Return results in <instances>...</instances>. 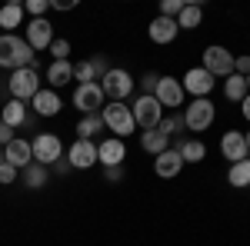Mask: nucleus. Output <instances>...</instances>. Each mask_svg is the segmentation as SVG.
I'll use <instances>...</instances> for the list:
<instances>
[{
    "label": "nucleus",
    "instance_id": "nucleus-1",
    "mask_svg": "<svg viewBox=\"0 0 250 246\" xmlns=\"http://www.w3.org/2000/svg\"><path fill=\"white\" fill-rule=\"evenodd\" d=\"M34 50L27 47V40L17 34H0V67L3 70H23V67H34Z\"/></svg>",
    "mask_w": 250,
    "mask_h": 246
},
{
    "label": "nucleus",
    "instance_id": "nucleus-2",
    "mask_svg": "<svg viewBox=\"0 0 250 246\" xmlns=\"http://www.w3.org/2000/svg\"><path fill=\"white\" fill-rule=\"evenodd\" d=\"M7 90H10V100L30 103V100L40 94V74H37V67L14 70V74H10V80H7Z\"/></svg>",
    "mask_w": 250,
    "mask_h": 246
},
{
    "label": "nucleus",
    "instance_id": "nucleus-3",
    "mask_svg": "<svg viewBox=\"0 0 250 246\" xmlns=\"http://www.w3.org/2000/svg\"><path fill=\"white\" fill-rule=\"evenodd\" d=\"M134 76L127 74L124 67H110L107 76L100 80V90H104V100H110V103H124L127 96L134 94Z\"/></svg>",
    "mask_w": 250,
    "mask_h": 246
},
{
    "label": "nucleus",
    "instance_id": "nucleus-4",
    "mask_svg": "<svg viewBox=\"0 0 250 246\" xmlns=\"http://www.w3.org/2000/svg\"><path fill=\"white\" fill-rule=\"evenodd\" d=\"M100 116H104V127L114 133L117 140H127L130 133H134V114H130V107L127 103H107L104 110H100Z\"/></svg>",
    "mask_w": 250,
    "mask_h": 246
},
{
    "label": "nucleus",
    "instance_id": "nucleus-5",
    "mask_svg": "<svg viewBox=\"0 0 250 246\" xmlns=\"http://www.w3.org/2000/svg\"><path fill=\"white\" fill-rule=\"evenodd\" d=\"M130 114H134V123L140 130H154L164 120V107H160V100L154 94H140L134 100V107H130Z\"/></svg>",
    "mask_w": 250,
    "mask_h": 246
},
{
    "label": "nucleus",
    "instance_id": "nucleus-6",
    "mask_svg": "<svg viewBox=\"0 0 250 246\" xmlns=\"http://www.w3.org/2000/svg\"><path fill=\"white\" fill-rule=\"evenodd\" d=\"M213 120H217V107H213V100H190L187 103V114H184V123H187V130L190 133H204L213 127Z\"/></svg>",
    "mask_w": 250,
    "mask_h": 246
},
{
    "label": "nucleus",
    "instance_id": "nucleus-7",
    "mask_svg": "<svg viewBox=\"0 0 250 246\" xmlns=\"http://www.w3.org/2000/svg\"><path fill=\"white\" fill-rule=\"evenodd\" d=\"M30 150H34V163L40 167H54L57 160H63V143L57 133H37L30 140Z\"/></svg>",
    "mask_w": 250,
    "mask_h": 246
},
{
    "label": "nucleus",
    "instance_id": "nucleus-8",
    "mask_svg": "<svg viewBox=\"0 0 250 246\" xmlns=\"http://www.w3.org/2000/svg\"><path fill=\"white\" fill-rule=\"evenodd\" d=\"M207 74L217 80V76H230L233 74V54L227 47H220V43H210L207 50H204V63H200Z\"/></svg>",
    "mask_w": 250,
    "mask_h": 246
},
{
    "label": "nucleus",
    "instance_id": "nucleus-9",
    "mask_svg": "<svg viewBox=\"0 0 250 246\" xmlns=\"http://www.w3.org/2000/svg\"><path fill=\"white\" fill-rule=\"evenodd\" d=\"M104 90H100V83H77L74 87V107L83 114H100L104 110Z\"/></svg>",
    "mask_w": 250,
    "mask_h": 246
},
{
    "label": "nucleus",
    "instance_id": "nucleus-10",
    "mask_svg": "<svg viewBox=\"0 0 250 246\" xmlns=\"http://www.w3.org/2000/svg\"><path fill=\"white\" fill-rule=\"evenodd\" d=\"M180 87H184V94H190L193 100H204V96L213 90V76L204 70V67H190L187 74L180 76Z\"/></svg>",
    "mask_w": 250,
    "mask_h": 246
},
{
    "label": "nucleus",
    "instance_id": "nucleus-11",
    "mask_svg": "<svg viewBox=\"0 0 250 246\" xmlns=\"http://www.w3.org/2000/svg\"><path fill=\"white\" fill-rule=\"evenodd\" d=\"M67 163H70V170L97 167V140H74L70 150H67Z\"/></svg>",
    "mask_w": 250,
    "mask_h": 246
},
{
    "label": "nucleus",
    "instance_id": "nucleus-12",
    "mask_svg": "<svg viewBox=\"0 0 250 246\" xmlns=\"http://www.w3.org/2000/svg\"><path fill=\"white\" fill-rule=\"evenodd\" d=\"M27 47L34 50V54H40V50H50V43H54V23L47 17H40V20H30L27 23Z\"/></svg>",
    "mask_w": 250,
    "mask_h": 246
},
{
    "label": "nucleus",
    "instance_id": "nucleus-13",
    "mask_svg": "<svg viewBox=\"0 0 250 246\" xmlns=\"http://www.w3.org/2000/svg\"><path fill=\"white\" fill-rule=\"evenodd\" d=\"M154 96L160 100V107H170V110L184 107V100H187V94H184V87H180L177 76H160V80H157Z\"/></svg>",
    "mask_w": 250,
    "mask_h": 246
},
{
    "label": "nucleus",
    "instance_id": "nucleus-14",
    "mask_svg": "<svg viewBox=\"0 0 250 246\" xmlns=\"http://www.w3.org/2000/svg\"><path fill=\"white\" fill-rule=\"evenodd\" d=\"M124 160H127V147H124V140H100L97 143V163L104 167V170H110V167H124Z\"/></svg>",
    "mask_w": 250,
    "mask_h": 246
},
{
    "label": "nucleus",
    "instance_id": "nucleus-15",
    "mask_svg": "<svg viewBox=\"0 0 250 246\" xmlns=\"http://www.w3.org/2000/svg\"><path fill=\"white\" fill-rule=\"evenodd\" d=\"M3 160L10 163V167H17V170H27L30 163H34V150H30V140H23V136H14L7 147H3Z\"/></svg>",
    "mask_w": 250,
    "mask_h": 246
},
{
    "label": "nucleus",
    "instance_id": "nucleus-16",
    "mask_svg": "<svg viewBox=\"0 0 250 246\" xmlns=\"http://www.w3.org/2000/svg\"><path fill=\"white\" fill-rule=\"evenodd\" d=\"M220 153H224V160H230V163H240V160H247L250 150H247V140H244V133L240 130H227L220 136Z\"/></svg>",
    "mask_w": 250,
    "mask_h": 246
},
{
    "label": "nucleus",
    "instance_id": "nucleus-17",
    "mask_svg": "<svg viewBox=\"0 0 250 246\" xmlns=\"http://www.w3.org/2000/svg\"><path fill=\"white\" fill-rule=\"evenodd\" d=\"M177 34H180L177 20H170V17H160V14H157V17L150 20V27H147V37L154 40V43H160V47L173 43V40H177Z\"/></svg>",
    "mask_w": 250,
    "mask_h": 246
},
{
    "label": "nucleus",
    "instance_id": "nucleus-18",
    "mask_svg": "<svg viewBox=\"0 0 250 246\" xmlns=\"http://www.w3.org/2000/svg\"><path fill=\"white\" fill-rule=\"evenodd\" d=\"M30 107H34V114H37V116H57L60 110H63V100L57 96V90L40 87V94L30 100Z\"/></svg>",
    "mask_w": 250,
    "mask_h": 246
},
{
    "label": "nucleus",
    "instance_id": "nucleus-19",
    "mask_svg": "<svg viewBox=\"0 0 250 246\" xmlns=\"http://www.w3.org/2000/svg\"><path fill=\"white\" fill-rule=\"evenodd\" d=\"M180 170H184V160H180V153L173 147L164 150L160 156H154V173L160 180H173V176H180Z\"/></svg>",
    "mask_w": 250,
    "mask_h": 246
},
{
    "label": "nucleus",
    "instance_id": "nucleus-20",
    "mask_svg": "<svg viewBox=\"0 0 250 246\" xmlns=\"http://www.w3.org/2000/svg\"><path fill=\"white\" fill-rule=\"evenodd\" d=\"M47 83H50V90H60V87H67V83H74V63H70V60H50V67H47Z\"/></svg>",
    "mask_w": 250,
    "mask_h": 246
},
{
    "label": "nucleus",
    "instance_id": "nucleus-21",
    "mask_svg": "<svg viewBox=\"0 0 250 246\" xmlns=\"http://www.w3.org/2000/svg\"><path fill=\"white\" fill-rule=\"evenodd\" d=\"M0 123H7L10 130H17L27 123V103H20V100H7L3 107H0Z\"/></svg>",
    "mask_w": 250,
    "mask_h": 246
},
{
    "label": "nucleus",
    "instance_id": "nucleus-22",
    "mask_svg": "<svg viewBox=\"0 0 250 246\" xmlns=\"http://www.w3.org/2000/svg\"><path fill=\"white\" fill-rule=\"evenodd\" d=\"M140 147H144V153H150V156H160L164 150H170V136L160 133L157 127L154 130H144L140 133Z\"/></svg>",
    "mask_w": 250,
    "mask_h": 246
},
{
    "label": "nucleus",
    "instance_id": "nucleus-23",
    "mask_svg": "<svg viewBox=\"0 0 250 246\" xmlns=\"http://www.w3.org/2000/svg\"><path fill=\"white\" fill-rule=\"evenodd\" d=\"M20 23H23V3H20V0L3 3V7H0V27H3V34H14Z\"/></svg>",
    "mask_w": 250,
    "mask_h": 246
},
{
    "label": "nucleus",
    "instance_id": "nucleus-24",
    "mask_svg": "<svg viewBox=\"0 0 250 246\" xmlns=\"http://www.w3.org/2000/svg\"><path fill=\"white\" fill-rule=\"evenodd\" d=\"M173 150L180 153L184 163H200V160L207 156V143H204V140H180Z\"/></svg>",
    "mask_w": 250,
    "mask_h": 246
},
{
    "label": "nucleus",
    "instance_id": "nucleus-25",
    "mask_svg": "<svg viewBox=\"0 0 250 246\" xmlns=\"http://www.w3.org/2000/svg\"><path fill=\"white\" fill-rule=\"evenodd\" d=\"M107 127H104V116L100 114H83L77 120V140H94L97 133H104Z\"/></svg>",
    "mask_w": 250,
    "mask_h": 246
},
{
    "label": "nucleus",
    "instance_id": "nucleus-26",
    "mask_svg": "<svg viewBox=\"0 0 250 246\" xmlns=\"http://www.w3.org/2000/svg\"><path fill=\"white\" fill-rule=\"evenodd\" d=\"M247 76H240V74H230V76H224V96L230 100V103H244V96H247Z\"/></svg>",
    "mask_w": 250,
    "mask_h": 246
},
{
    "label": "nucleus",
    "instance_id": "nucleus-27",
    "mask_svg": "<svg viewBox=\"0 0 250 246\" xmlns=\"http://www.w3.org/2000/svg\"><path fill=\"white\" fill-rule=\"evenodd\" d=\"M204 23V7L200 3H184V10L177 14V27L180 30H197Z\"/></svg>",
    "mask_w": 250,
    "mask_h": 246
},
{
    "label": "nucleus",
    "instance_id": "nucleus-28",
    "mask_svg": "<svg viewBox=\"0 0 250 246\" xmlns=\"http://www.w3.org/2000/svg\"><path fill=\"white\" fill-rule=\"evenodd\" d=\"M20 180H23L27 189H43L47 180H50V173H47V167H40V163H30L27 170H20Z\"/></svg>",
    "mask_w": 250,
    "mask_h": 246
},
{
    "label": "nucleus",
    "instance_id": "nucleus-29",
    "mask_svg": "<svg viewBox=\"0 0 250 246\" xmlns=\"http://www.w3.org/2000/svg\"><path fill=\"white\" fill-rule=\"evenodd\" d=\"M227 183L237 189H247L250 187V156L247 160H240V163H230V170H227Z\"/></svg>",
    "mask_w": 250,
    "mask_h": 246
},
{
    "label": "nucleus",
    "instance_id": "nucleus-30",
    "mask_svg": "<svg viewBox=\"0 0 250 246\" xmlns=\"http://www.w3.org/2000/svg\"><path fill=\"white\" fill-rule=\"evenodd\" d=\"M157 130L167 133V136H177V133L187 130V123H184V114H173V116H164L160 123H157Z\"/></svg>",
    "mask_w": 250,
    "mask_h": 246
},
{
    "label": "nucleus",
    "instance_id": "nucleus-31",
    "mask_svg": "<svg viewBox=\"0 0 250 246\" xmlns=\"http://www.w3.org/2000/svg\"><path fill=\"white\" fill-rule=\"evenodd\" d=\"M74 80H77V83H97L90 60H80V63H74Z\"/></svg>",
    "mask_w": 250,
    "mask_h": 246
},
{
    "label": "nucleus",
    "instance_id": "nucleus-32",
    "mask_svg": "<svg viewBox=\"0 0 250 246\" xmlns=\"http://www.w3.org/2000/svg\"><path fill=\"white\" fill-rule=\"evenodd\" d=\"M50 57L54 60H70V40L67 37H54V43H50Z\"/></svg>",
    "mask_w": 250,
    "mask_h": 246
},
{
    "label": "nucleus",
    "instance_id": "nucleus-33",
    "mask_svg": "<svg viewBox=\"0 0 250 246\" xmlns=\"http://www.w3.org/2000/svg\"><path fill=\"white\" fill-rule=\"evenodd\" d=\"M50 10V0H27L23 3V14H30V20H40Z\"/></svg>",
    "mask_w": 250,
    "mask_h": 246
},
{
    "label": "nucleus",
    "instance_id": "nucleus-34",
    "mask_svg": "<svg viewBox=\"0 0 250 246\" xmlns=\"http://www.w3.org/2000/svg\"><path fill=\"white\" fill-rule=\"evenodd\" d=\"M17 180H20V170H17V167H10V163L3 160V163H0V187H14Z\"/></svg>",
    "mask_w": 250,
    "mask_h": 246
},
{
    "label": "nucleus",
    "instance_id": "nucleus-35",
    "mask_svg": "<svg viewBox=\"0 0 250 246\" xmlns=\"http://www.w3.org/2000/svg\"><path fill=\"white\" fill-rule=\"evenodd\" d=\"M184 3H187V0H164V3H160V17L177 20V14L184 10Z\"/></svg>",
    "mask_w": 250,
    "mask_h": 246
},
{
    "label": "nucleus",
    "instance_id": "nucleus-36",
    "mask_svg": "<svg viewBox=\"0 0 250 246\" xmlns=\"http://www.w3.org/2000/svg\"><path fill=\"white\" fill-rule=\"evenodd\" d=\"M233 74L247 76L250 74V54H240V57H233Z\"/></svg>",
    "mask_w": 250,
    "mask_h": 246
},
{
    "label": "nucleus",
    "instance_id": "nucleus-37",
    "mask_svg": "<svg viewBox=\"0 0 250 246\" xmlns=\"http://www.w3.org/2000/svg\"><path fill=\"white\" fill-rule=\"evenodd\" d=\"M157 80H160L157 74H144V80H140V87H144V94H154V90H157Z\"/></svg>",
    "mask_w": 250,
    "mask_h": 246
},
{
    "label": "nucleus",
    "instance_id": "nucleus-38",
    "mask_svg": "<svg viewBox=\"0 0 250 246\" xmlns=\"http://www.w3.org/2000/svg\"><path fill=\"white\" fill-rule=\"evenodd\" d=\"M74 7H77V0H50V10H60V14H67Z\"/></svg>",
    "mask_w": 250,
    "mask_h": 246
},
{
    "label": "nucleus",
    "instance_id": "nucleus-39",
    "mask_svg": "<svg viewBox=\"0 0 250 246\" xmlns=\"http://www.w3.org/2000/svg\"><path fill=\"white\" fill-rule=\"evenodd\" d=\"M104 180H107V183H120V180H124V167H110V170H104Z\"/></svg>",
    "mask_w": 250,
    "mask_h": 246
},
{
    "label": "nucleus",
    "instance_id": "nucleus-40",
    "mask_svg": "<svg viewBox=\"0 0 250 246\" xmlns=\"http://www.w3.org/2000/svg\"><path fill=\"white\" fill-rule=\"evenodd\" d=\"M10 140H14V130H10L7 123H0V150H3V147H7Z\"/></svg>",
    "mask_w": 250,
    "mask_h": 246
},
{
    "label": "nucleus",
    "instance_id": "nucleus-41",
    "mask_svg": "<svg viewBox=\"0 0 250 246\" xmlns=\"http://www.w3.org/2000/svg\"><path fill=\"white\" fill-rule=\"evenodd\" d=\"M240 114H244V120L250 123V94L244 96V103H240Z\"/></svg>",
    "mask_w": 250,
    "mask_h": 246
},
{
    "label": "nucleus",
    "instance_id": "nucleus-42",
    "mask_svg": "<svg viewBox=\"0 0 250 246\" xmlns=\"http://www.w3.org/2000/svg\"><path fill=\"white\" fill-rule=\"evenodd\" d=\"M54 170H57V173H67V170H70V163H67V160H57V163H54Z\"/></svg>",
    "mask_w": 250,
    "mask_h": 246
},
{
    "label": "nucleus",
    "instance_id": "nucleus-43",
    "mask_svg": "<svg viewBox=\"0 0 250 246\" xmlns=\"http://www.w3.org/2000/svg\"><path fill=\"white\" fill-rule=\"evenodd\" d=\"M244 140H247V150H250V130H247V133H244Z\"/></svg>",
    "mask_w": 250,
    "mask_h": 246
},
{
    "label": "nucleus",
    "instance_id": "nucleus-44",
    "mask_svg": "<svg viewBox=\"0 0 250 246\" xmlns=\"http://www.w3.org/2000/svg\"><path fill=\"white\" fill-rule=\"evenodd\" d=\"M247 90H250V74H247Z\"/></svg>",
    "mask_w": 250,
    "mask_h": 246
},
{
    "label": "nucleus",
    "instance_id": "nucleus-45",
    "mask_svg": "<svg viewBox=\"0 0 250 246\" xmlns=\"http://www.w3.org/2000/svg\"><path fill=\"white\" fill-rule=\"evenodd\" d=\"M0 163H3V150H0Z\"/></svg>",
    "mask_w": 250,
    "mask_h": 246
}]
</instances>
